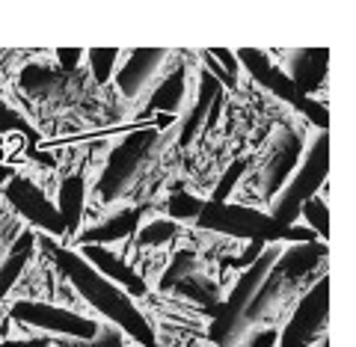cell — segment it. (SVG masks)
Instances as JSON below:
<instances>
[{"label": "cell", "instance_id": "obj_16", "mask_svg": "<svg viewBox=\"0 0 356 347\" xmlns=\"http://www.w3.org/2000/svg\"><path fill=\"white\" fill-rule=\"evenodd\" d=\"M86 202V181L81 172H74L69 178H63L60 184V196H57V211L65 223V232H77L83 220V205Z\"/></svg>", "mask_w": 356, "mask_h": 347}, {"label": "cell", "instance_id": "obj_3", "mask_svg": "<svg viewBox=\"0 0 356 347\" xmlns=\"http://www.w3.org/2000/svg\"><path fill=\"white\" fill-rule=\"evenodd\" d=\"M330 172V134L321 131L312 145L303 154V163L294 170V175L285 181V187L276 193V205H273V220L282 223V226H297L300 220V208L303 202H309L312 196H318L321 184L327 181Z\"/></svg>", "mask_w": 356, "mask_h": 347}, {"label": "cell", "instance_id": "obj_6", "mask_svg": "<svg viewBox=\"0 0 356 347\" xmlns=\"http://www.w3.org/2000/svg\"><path fill=\"white\" fill-rule=\"evenodd\" d=\"M235 57H238V63L243 65V69L250 72V77H252L255 83H261L267 92H273L276 98H282L285 104H294L318 131H327V128H330V113H327V107L318 104V102H312V98H306V95H300L297 86L288 81V74H285L270 57H267V51L241 48V51H235Z\"/></svg>", "mask_w": 356, "mask_h": 347}, {"label": "cell", "instance_id": "obj_32", "mask_svg": "<svg viewBox=\"0 0 356 347\" xmlns=\"http://www.w3.org/2000/svg\"><path fill=\"white\" fill-rule=\"evenodd\" d=\"M276 339H280V332L276 330H264L261 335H255L247 347H276Z\"/></svg>", "mask_w": 356, "mask_h": 347}, {"label": "cell", "instance_id": "obj_8", "mask_svg": "<svg viewBox=\"0 0 356 347\" xmlns=\"http://www.w3.org/2000/svg\"><path fill=\"white\" fill-rule=\"evenodd\" d=\"M13 318L27 323V327H36L42 332H54L60 339H77V341H89L98 335V323L89 321L77 312L69 309H57L48 303H33V300H24V303L13 306Z\"/></svg>", "mask_w": 356, "mask_h": 347}, {"label": "cell", "instance_id": "obj_19", "mask_svg": "<svg viewBox=\"0 0 356 347\" xmlns=\"http://www.w3.org/2000/svg\"><path fill=\"white\" fill-rule=\"evenodd\" d=\"M33 246H36V234L24 232V234H21V238L15 241L13 250H9L6 261L0 264V300L9 294V288H13V285L18 282V276L24 273L27 261L33 259Z\"/></svg>", "mask_w": 356, "mask_h": 347}, {"label": "cell", "instance_id": "obj_20", "mask_svg": "<svg viewBox=\"0 0 356 347\" xmlns=\"http://www.w3.org/2000/svg\"><path fill=\"white\" fill-rule=\"evenodd\" d=\"M172 288L178 294H184L187 300H193V303H202L208 312L220 303V288H217V282H211L208 276L191 273V276H184L181 282H175Z\"/></svg>", "mask_w": 356, "mask_h": 347}, {"label": "cell", "instance_id": "obj_17", "mask_svg": "<svg viewBox=\"0 0 356 347\" xmlns=\"http://www.w3.org/2000/svg\"><path fill=\"white\" fill-rule=\"evenodd\" d=\"M184 95H187V69L178 65V69H172L161 81V86L154 89V95L149 98L146 113H158V110H163L166 116H175L178 107H181V102H184Z\"/></svg>", "mask_w": 356, "mask_h": 347}, {"label": "cell", "instance_id": "obj_10", "mask_svg": "<svg viewBox=\"0 0 356 347\" xmlns=\"http://www.w3.org/2000/svg\"><path fill=\"white\" fill-rule=\"evenodd\" d=\"M3 193H6V202L13 205L27 223H33L36 229L54 234V238L65 234V223H63V217H60L57 205H51V199L44 196L42 190L30 181V178L13 175V178H9V181L3 184Z\"/></svg>", "mask_w": 356, "mask_h": 347}, {"label": "cell", "instance_id": "obj_7", "mask_svg": "<svg viewBox=\"0 0 356 347\" xmlns=\"http://www.w3.org/2000/svg\"><path fill=\"white\" fill-rule=\"evenodd\" d=\"M158 140H161L158 128H140L137 134H128V137L110 152V161L104 166L102 178H98V196H102V202H110V199H119L125 193L128 184L134 181V175L152 158Z\"/></svg>", "mask_w": 356, "mask_h": 347}, {"label": "cell", "instance_id": "obj_18", "mask_svg": "<svg viewBox=\"0 0 356 347\" xmlns=\"http://www.w3.org/2000/svg\"><path fill=\"white\" fill-rule=\"evenodd\" d=\"M222 92V86L211 77L208 72L202 74V81H199V95H196V104L191 110V116H187L184 128H181V137H178V145H191L193 137L199 131L205 128V119H208V110H211V102H214V95Z\"/></svg>", "mask_w": 356, "mask_h": 347}, {"label": "cell", "instance_id": "obj_27", "mask_svg": "<svg viewBox=\"0 0 356 347\" xmlns=\"http://www.w3.org/2000/svg\"><path fill=\"white\" fill-rule=\"evenodd\" d=\"M243 172H247V161H235V163H232L229 170L222 172L220 184L214 187V193H211L208 202H226L229 193H232V190H235V184L241 181V175H243Z\"/></svg>", "mask_w": 356, "mask_h": 347}, {"label": "cell", "instance_id": "obj_15", "mask_svg": "<svg viewBox=\"0 0 356 347\" xmlns=\"http://www.w3.org/2000/svg\"><path fill=\"white\" fill-rule=\"evenodd\" d=\"M327 60H330V51L327 48H306V51H297L294 54V63H291V74H288V81L297 86L300 95L309 98L321 83H324V77H327Z\"/></svg>", "mask_w": 356, "mask_h": 347}, {"label": "cell", "instance_id": "obj_29", "mask_svg": "<svg viewBox=\"0 0 356 347\" xmlns=\"http://www.w3.org/2000/svg\"><path fill=\"white\" fill-rule=\"evenodd\" d=\"M214 60H220V65L226 69L232 77L238 81V72H241V63H238V57H235V51H226V48H214V51H208Z\"/></svg>", "mask_w": 356, "mask_h": 347}, {"label": "cell", "instance_id": "obj_21", "mask_svg": "<svg viewBox=\"0 0 356 347\" xmlns=\"http://www.w3.org/2000/svg\"><path fill=\"white\" fill-rule=\"evenodd\" d=\"M300 217L306 220V229L315 234L318 241L324 238V243H327V238H330V208H327L324 199L312 196L309 202H303V208H300Z\"/></svg>", "mask_w": 356, "mask_h": 347}, {"label": "cell", "instance_id": "obj_11", "mask_svg": "<svg viewBox=\"0 0 356 347\" xmlns=\"http://www.w3.org/2000/svg\"><path fill=\"white\" fill-rule=\"evenodd\" d=\"M300 154H303V140L294 131H280V140H276L270 158H267V166H264V196L267 199H273L285 187L288 178L294 175Z\"/></svg>", "mask_w": 356, "mask_h": 347}, {"label": "cell", "instance_id": "obj_5", "mask_svg": "<svg viewBox=\"0 0 356 347\" xmlns=\"http://www.w3.org/2000/svg\"><path fill=\"white\" fill-rule=\"evenodd\" d=\"M199 229L220 232L229 238H243V241H261V243H285L288 229L276 223L270 214L243 208V205H226V202H205L202 214L196 217Z\"/></svg>", "mask_w": 356, "mask_h": 347}, {"label": "cell", "instance_id": "obj_25", "mask_svg": "<svg viewBox=\"0 0 356 347\" xmlns=\"http://www.w3.org/2000/svg\"><path fill=\"white\" fill-rule=\"evenodd\" d=\"M89 69H92L95 83H107L116 72V60H119V48H89L86 51Z\"/></svg>", "mask_w": 356, "mask_h": 347}, {"label": "cell", "instance_id": "obj_23", "mask_svg": "<svg viewBox=\"0 0 356 347\" xmlns=\"http://www.w3.org/2000/svg\"><path fill=\"white\" fill-rule=\"evenodd\" d=\"M191 273H196V255L191 250H178V252H172V261L163 271L158 285H161V291H172L175 282H181V279Z\"/></svg>", "mask_w": 356, "mask_h": 347}, {"label": "cell", "instance_id": "obj_33", "mask_svg": "<svg viewBox=\"0 0 356 347\" xmlns=\"http://www.w3.org/2000/svg\"><path fill=\"white\" fill-rule=\"evenodd\" d=\"M220 110H222V92L214 95V102H211V110H208V119H205V131H211L217 125V119H220Z\"/></svg>", "mask_w": 356, "mask_h": 347}, {"label": "cell", "instance_id": "obj_13", "mask_svg": "<svg viewBox=\"0 0 356 347\" xmlns=\"http://www.w3.org/2000/svg\"><path fill=\"white\" fill-rule=\"evenodd\" d=\"M77 252H81V259H86L104 279L116 282L122 291H128L131 297H143V294H146V282H143V276H137L125 261L116 259L107 246L83 243V246H77Z\"/></svg>", "mask_w": 356, "mask_h": 347}, {"label": "cell", "instance_id": "obj_31", "mask_svg": "<svg viewBox=\"0 0 356 347\" xmlns=\"http://www.w3.org/2000/svg\"><path fill=\"white\" fill-rule=\"evenodd\" d=\"M81 57H83L81 48H60L57 51V60H60V69L63 72H74L77 63H81Z\"/></svg>", "mask_w": 356, "mask_h": 347}, {"label": "cell", "instance_id": "obj_24", "mask_svg": "<svg viewBox=\"0 0 356 347\" xmlns=\"http://www.w3.org/2000/svg\"><path fill=\"white\" fill-rule=\"evenodd\" d=\"M205 208V199H199L187 190H175V193L166 199V211H170V220H196Z\"/></svg>", "mask_w": 356, "mask_h": 347}, {"label": "cell", "instance_id": "obj_2", "mask_svg": "<svg viewBox=\"0 0 356 347\" xmlns=\"http://www.w3.org/2000/svg\"><path fill=\"white\" fill-rule=\"evenodd\" d=\"M321 259H327V243L324 241H312V243H282L280 259L273 261V267L264 273L261 285L255 288V294L250 300V306L243 309L241 323L247 321H259L261 315H267L273 306L282 303V297L291 291L306 273H312L321 264Z\"/></svg>", "mask_w": 356, "mask_h": 347}, {"label": "cell", "instance_id": "obj_22", "mask_svg": "<svg viewBox=\"0 0 356 347\" xmlns=\"http://www.w3.org/2000/svg\"><path fill=\"white\" fill-rule=\"evenodd\" d=\"M51 347H125V332L113 323H98V335L89 341H77V339H60Z\"/></svg>", "mask_w": 356, "mask_h": 347}, {"label": "cell", "instance_id": "obj_14", "mask_svg": "<svg viewBox=\"0 0 356 347\" xmlns=\"http://www.w3.org/2000/svg\"><path fill=\"white\" fill-rule=\"evenodd\" d=\"M143 214H146V205H137V208L122 211V214H116V217H110L104 223H98V226H92V229L81 232V234H77V246H83V243L107 246V243L125 241V238H131V234L140 229V217Z\"/></svg>", "mask_w": 356, "mask_h": 347}, {"label": "cell", "instance_id": "obj_4", "mask_svg": "<svg viewBox=\"0 0 356 347\" xmlns=\"http://www.w3.org/2000/svg\"><path fill=\"white\" fill-rule=\"evenodd\" d=\"M280 252H282V243H267L259 259H255L250 267H243V273L238 276L235 288L229 291V297L220 300V303L211 309V330H208V335H211V339H214L217 344H229V339L238 332L243 309L250 306L255 288L261 285L264 273L270 271L276 259H280Z\"/></svg>", "mask_w": 356, "mask_h": 347}, {"label": "cell", "instance_id": "obj_35", "mask_svg": "<svg viewBox=\"0 0 356 347\" xmlns=\"http://www.w3.org/2000/svg\"><path fill=\"white\" fill-rule=\"evenodd\" d=\"M13 175H15L13 170H6V166H0V184H6V181H9V178H13Z\"/></svg>", "mask_w": 356, "mask_h": 347}, {"label": "cell", "instance_id": "obj_26", "mask_svg": "<svg viewBox=\"0 0 356 347\" xmlns=\"http://www.w3.org/2000/svg\"><path fill=\"white\" fill-rule=\"evenodd\" d=\"M175 234H178L175 220H152L149 226L137 229V243L140 246H161V243H170Z\"/></svg>", "mask_w": 356, "mask_h": 347}, {"label": "cell", "instance_id": "obj_30", "mask_svg": "<svg viewBox=\"0 0 356 347\" xmlns=\"http://www.w3.org/2000/svg\"><path fill=\"white\" fill-rule=\"evenodd\" d=\"M264 246H267V243H261V241H250V250L243 252L241 259H226V264H229V267H241V271H243V267H250V264L264 252Z\"/></svg>", "mask_w": 356, "mask_h": 347}, {"label": "cell", "instance_id": "obj_9", "mask_svg": "<svg viewBox=\"0 0 356 347\" xmlns=\"http://www.w3.org/2000/svg\"><path fill=\"white\" fill-rule=\"evenodd\" d=\"M327 315H330V276L318 279L306 291L276 341H280V347H309L312 339L324 330Z\"/></svg>", "mask_w": 356, "mask_h": 347}, {"label": "cell", "instance_id": "obj_1", "mask_svg": "<svg viewBox=\"0 0 356 347\" xmlns=\"http://www.w3.org/2000/svg\"><path fill=\"white\" fill-rule=\"evenodd\" d=\"M39 243L51 252V259L57 261L63 276H69L74 291L89 306L98 309L113 327H119L122 332L131 335L134 341H140L143 347H158V335H154L152 323L143 318V312L137 309V303L131 300L128 291H122L116 282L104 279L86 259H81V252L57 246L51 238H39Z\"/></svg>", "mask_w": 356, "mask_h": 347}, {"label": "cell", "instance_id": "obj_12", "mask_svg": "<svg viewBox=\"0 0 356 347\" xmlns=\"http://www.w3.org/2000/svg\"><path fill=\"white\" fill-rule=\"evenodd\" d=\"M163 57H166L163 48H137V51H131L128 63L116 72L119 92L125 98H137L143 89L152 83V77L158 74V69L163 65Z\"/></svg>", "mask_w": 356, "mask_h": 347}, {"label": "cell", "instance_id": "obj_34", "mask_svg": "<svg viewBox=\"0 0 356 347\" xmlns=\"http://www.w3.org/2000/svg\"><path fill=\"white\" fill-rule=\"evenodd\" d=\"M0 347H51L48 339H24V341H3Z\"/></svg>", "mask_w": 356, "mask_h": 347}, {"label": "cell", "instance_id": "obj_28", "mask_svg": "<svg viewBox=\"0 0 356 347\" xmlns=\"http://www.w3.org/2000/svg\"><path fill=\"white\" fill-rule=\"evenodd\" d=\"M3 131H24V134H33L30 125L15 113V110H9L3 102H0V134H3Z\"/></svg>", "mask_w": 356, "mask_h": 347}]
</instances>
